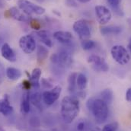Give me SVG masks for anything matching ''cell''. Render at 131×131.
Masks as SVG:
<instances>
[{
    "label": "cell",
    "mask_w": 131,
    "mask_h": 131,
    "mask_svg": "<svg viewBox=\"0 0 131 131\" xmlns=\"http://www.w3.org/2000/svg\"><path fill=\"white\" fill-rule=\"evenodd\" d=\"M86 106L98 124H102L107 119L109 114L108 106L101 98H91L88 99Z\"/></svg>",
    "instance_id": "7a4b0ae2"
},
{
    "label": "cell",
    "mask_w": 131,
    "mask_h": 131,
    "mask_svg": "<svg viewBox=\"0 0 131 131\" xmlns=\"http://www.w3.org/2000/svg\"><path fill=\"white\" fill-rule=\"evenodd\" d=\"M21 111L23 114H27L31 111V100H30V92L26 91L22 96L21 103Z\"/></svg>",
    "instance_id": "9a60e30c"
},
{
    "label": "cell",
    "mask_w": 131,
    "mask_h": 131,
    "mask_svg": "<svg viewBox=\"0 0 131 131\" xmlns=\"http://www.w3.org/2000/svg\"><path fill=\"white\" fill-rule=\"evenodd\" d=\"M41 85L45 89H53V85L48 79H41Z\"/></svg>",
    "instance_id": "f1b7e54d"
},
{
    "label": "cell",
    "mask_w": 131,
    "mask_h": 131,
    "mask_svg": "<svg viewBox=\"0 0 131 131\" xmlns=\"http://www.w3.org/2000/svg\"><path fill=\"white\" fill-rule=\"evenodd\" d=\"M38 89H35L34 92L30 93V100H31V103H32L34 106H35L38 109H40L41 100L43 98V96Z\"/></svg>",
    "instance_id": "e0dca14e"
},
{
    "label": "cell",
    "mask_w": 131,
    "mask_h": 131,
    "mask_svg": "<svg viewBox=\"0 0 131 131\" xmlns=\"http://www.w3.org/2000/svg\"><path fill=\"white\" fill-rule=\"evenodd\" d=\"M88 63L95 71L105 72L109 70V66L105 60L98 55H90L88 57Z\"/></svg>",
    "instance_id": "9c48e42d"
},
{
    "label": "cell",
    "mask_w": 131,
    "mask_h": 131,
    "mask_svg": "<svg viewBox=\"0 0 131 131\" xmlns=\"http://www.w3.org/2000/svg\"><path fill=\"white\" fill-rule=\"evenodd\" d=\"M73 30L82 40H88L91 37V28L89 23L85 19H80L74 22Z\"/></svg>",
    "instance_id": "5b68a950"
},
{
    "label": "cell",
    "mask_w": 131,
    "mask_h": 131,
    "mask_svg": "<svg viewBox=\"0 0 131 131\" xmlns=\"http://www.w3.org/2000/svg\"><path fill=\"white\" fill-rule=\"evenodd\" d=\"M1 54L3 58H5L7 61L14 63L16 61L17 57L16 55L12 50V48L10 47V45L7 43H5L2 44L1 47Z\"/></svg>",
    "instance_id": "7c38bea8"
},
{
    "label": "cell",
    "mask_w": 131,
    "mask_h": 131,
    "mask_svg": "<svg viewBox=\"0 0 131 131\" xmlns=\"http://www.w3.org/2000/svg\"><path fill=\"white\" fill-rule=\"evenodd\" d=\"M81 46H82V49L84 50H90L95 47L96 43L94 40H91L88 39V40H82Z\"/></svg>",
    "instance_id": "d4e9b609"
},
{
    "label": "cell",
    "mask_w": 131,
    "mask_h": 131,
    "mask_svg": "<svg viewBox=\"0 0 131 131\" xmlns=\"http://www.w3.org/2000/svg\"><path fill=\"white\" fill-rule=\"evenodd\" d=\"M30 24H31V28H32L33 29H34L35 31H37L41 30V24L37 20H36V19H31V21H30Z\"/></svg>",
    "instance_id": "83f0119b"
},
{
    "label": "cell",
    "mask_w": 131,
    "mask_h": 131,
    "mask_svg": "<svg viewBox=\"0 0 131 131\" xmlns=\"http://www.w3.org/2000/svg\"><path fill=\"white\" fill-rule=\"evenodd\" d=\"M112 58L118 64L121 66L127 65L130 60V56L127 49L122 45H114L111 50Z\"/></svg>",
    "instance_id": "277c9868"
},
{
    "label": "cell",
    "mask_w": 131,
    "mask_h": 131,
    "mask_svg": "<svg viewBox=\"0 0 131 131\" xmlns=\"http://www.w3.org/2000/svg\"><path fill=\"white\" fill-rule=\"evenodd\" d=\"M49 55V50H47V47L39 45L37 49V62L39 63H42L48 57Z\"/></svg>",
    "instance_id": "44dd1931"
},
{
    "label": "cell",
    "mask_w": 131,
    "mask_h": 131,
    "mask_svg": "<svg viewBox=\"0 0 131 131\" xmlns=\"http://www.w3.org/2000/svg\"><path fill=\"white\" fill-rule=\"evenodd\" d=\"M86 129V124L85 121H80L77 124V130L85 131Z\"/></svg>",
    "instance_id": "4dcf8cb0"
},
{
    "label": "cell",
    "mask_w": 131,
    "mask_h": 131,
    "mask_svg": "<svg viewBox=\"0 0 131 131\" xmlns=\"http://www.w3.org/2000/svg\"><path fill=\"white\" fill-rule=\"evenodd\" d=\"M88 85V79L83 73H79L76 78V86L80 91H84Z\"/></svg>",
    "instance_id": "7402d4cb"
},
{
    "label": "cell",
    "mask_w": 131,
    "mask_h": 131,
    "mask_svg": "<svg viewBox=\"0 0 131 131\" xmlns=\"http://www.w3.org/2000/svg\"><path fill=\"white\" fill-rule=\"evenodd\" d=\"M101 99L104 102H106L107 104H111L112 102V101H113V98H114L113 92L110 89H106L103 90L101 92Z\"/></svg>",
    "instance_id": "cb8c5ba5"
},
{
    "label": "cell",
    "mask_w": 131,
    "mask_h": 131,
    "mask_svg": "<svg viewBox=\"0 0 131 131\" xmlns=\"http://www.w3.org/2000/svg\"><path fill=\"white\" fill-rule=\"evenodd\" d=\"M118 123L117 122H112L108 124H106L101 131H117V130L118 129Z\"/></svg>",
    "instance_id": "4316f807"
},
{
    "label": "cell",
    "mask_w": 131,
    "mask_h": 131,
    "mask_svg": "<svg viewBox=\"0 0 131 131\" xmlns=\"http://www.w3.org/2000/svg\"><path fill=\"white\" fill-rule=\"evenodd\" d=\"M31 86H32V84H31L30 80H27V79L23 80V82H22V87H23V89L25 91H29L31 89Z\"/></svg>",
    "instance_id": "f546056e"
},
{
    "label": "cell",
    "mask_w": 131,
    "mask_h": 131,
    "mask_svg": "<svg viewBox=\"0 0 131 131\" xmlns=\"http://www.w3.org/2000/svg\"><path fill=\"white\" fill-rule=\"evenodd\" d=\"M19 47L26 54H31L36 49L35 39L31 34H25L19 40Z\"/></svg>",
    "instance_id": "52a82bcc"
},
{
    "label": "cell",
    "mask_w": 131,
    "mask_h": 131,
    "mask_svg": "<svg viewBox=\"0 0 131 131\" xmlns=\"http://www.w3.org/2000/svg\"><path fill=\"white\" fill-rule=\"evenodd\" d=\"M4 15L5 16L11 17L15 20L21 22H30L31 20L32 19L31 16L23 12L21 9L18 8V7H15V6L10 8L8 10L6 11V12Z\"/></svg>",
    "instance_id": "30bf717a"
},
{
    "label": "cell",
    "mask_w": 131,
    "mask_h": 131,
    "mask_svg": "<svg viewBox=\"0 0 131 131\" xmlns=\"http://www.w3.org/2000/svg\"><path fill=\"white\" fill-rule=\"evenodd\" d=\"M61 92L62 87L60 85H56L50 90L45 91L43 93V101L47 105H52L59 99Z\"/></svg>",
    "instance_id": "ba28073f"
},
{
    "label": "cell",
    "mask_w": 131,
    "mask_h": 131,
    "mask_svg": "<svg viewBox=\"0 0 131 131\" xmlns=\"http://www.w3.org/2000/svg\"><path fill=\"white\" fill-rule=\"evenodd\" d=\"M13 112V107L10 104L8 95H4V97L0 99V114L4 116H8Z\"/></svg>",
    "instance_id": "4fadbf2b"
},
{
    "label": "cell",
    "mask_w": 131,
    "mask_h": 131,
    "mask_svg": "<svg viewBox=\"0 0 131 131\" xmlns=\"http://www.w3.org/2000/svg\"><path fill=\"white\" fill-rule=\"evenodd\" d=\"M78 73L76 72H72L69 75L68 78V90L69 92H75V89H77L76 86V78H77Z\"/></svg>",
    "instance_id": "603a6c76"
},
{
    "label": "cell",
    "mask_w": 131,
    "mask_h": 131,
    "mask_svg": "<svg viewBox=\"0 0 131 131\" xmlns=\"http://www.w3.org/2000/svg\"><path fill=\"white\" fill-rule=\"evenodd\" d=\"M53 37L58 42L63 44H68L71 43L72 39V34L69 31H58L54 32Z\"/></svg>",
    "instance_id": "5bb4252c"
},
{
    "label": "cell",
    "mask_w": 131,
    "mask_h": 131,
    "mask_svg": "<svg viewBox=\"0 0 131 131\" xmlns=\"http://www.w3.org/2000/svg\"><path fill=\"white\" fill-rule=\"evenodd\" d=\"M6 75L9 79L13 80V81H16L21 77L22 73H21V71L17 68L8 67L6 69Z\"/></svg>",
    "instance_id": "ffe728a7"
},
{
    "label": "cell",
    "mask_w": 131,
    "mask_h": 131,
    "mask_svg": "<svg viewBox=\"0 0 131 131\" xmlns=\"http://www.w3.org/2000/svg\"><path fill=\"white\" fill-rule=\"evenodd\" d=\"M91 131H96V130H91Z\"/></svg>",
    "instance_id": "d590c367"
},
{
    "label": "cell",
    "mask_w": 131,
    "mask_h": 131,
    "mask_svg": "<svg viewBox=\"0 0 131 131\" xmlns=\"http://www.w3.org/2000/svg\"><path fill=\"white\" fill-rule=\"evenodd\" d=\"M126 99H127V101L131 102V87L129 88L127 90V92H126Z\"/></svg>",
    "instance_id": "1f68e13d"
},
{
    "label": "cell",
    "mask_w": 131,
    "mask_h": 131,
    "mask_svg": "<svg viewBox=\"0 0 131 131\" xmlns=\"http://www.w3.org/2000/svg\"><path fill=\"white\" fill-rule=\"evenodd\" d=\"M100 32L102 35L107 34H119L121 32V28L117 25L102 26L100 28Z\"/></svg>",
    "instance_id": "d6986e66"
},
{
    "label": "cell",
    "mask_w": 131,
    "mask_h": 131,
    "mask_svg": "<svg viewBox=\"0 0 131 131\" xmlns=\"http://www.w3.org/2000/svg\"><path fill=\"white\" fill-rule=\"evenodd\" d=\"M107 2L110 5V7L114 10V12L119 13L121 15V11L120 10V5L121 0H107Z\"/></svg>",
    "instance_id": "484cf974"
},
{
    "label": "cell",
    "mask_w": 131,
    "mask_h": 131,
    "mask_svg": "<svg viewBox=\"0 0 131 131\" xmlns=\"http://www.w3.org/2000/svg\"><path fill=\"white\" fill-rule=\"evenodd\" d=\"M8 1H10V0H8Z\"/></svg>",
    "instance_id": "8d00e7d4"
},
{
    "label": "cell",
    "mask_w": 131,
    "mask_h": 131,
    "mask_svg": "<svg viewBox=\"0 0 131 131\" xmlns=\"http://www.w3.org/2000/svg\"><path fill=\"white\" fill-rule=\"evenodd\" d=\"M50 61L53 64L60 67H69L72 63V57L66 50H62L53 53L50 57Z\"/></svg>",
    "instance_id": "8992f818"
},
{
    "label": "cell",
    "mask_w": 131,
    "mask_h": 131,
    "mask_svg": "<svg viewBox=\"0 0 131 131\" xmlns=\"http://www.w3.org/2000/svg\"><path fill=\"white\" fill-rule=\"evenodd\" d=\"M95 14L98 23L101 25L108 23L112 17L111 11L104 5H97L95 7Z\"/></svg>",
    "instance_id": "8fae6325"
},
{
    "label": "cell",
    "mask_w": 131,
    "mask_h": 131,
    "mask_svg": "<svg viewBox=\"0 0 131 131\" xmlns=\"http://www.w3.org/2000/svg\"><path fill=\"white\" fill-rule=\"evenodd\" d=\"M42 75V70L40 68L34 69L30 77V81L32 84V86L34 89L40 88V79Z\"/></svg>",
    "instance_id": "2e32d148"
},
{
    "label": "cell",
    "mask_w": 131,
    "mask_h": 131,
    "mask_svg": "<svg viewBox=\"0 0 131 131\" xmlns=\"http://www.w3.org/2000/svg\"><path fill=\"white\" fill-rule=\"evenodd\" d=\"M17 5L19 9L31 17L34 15H42L45 12L44 8L34 4L29 0H18Z\"/></svg>",
    "instance_id": "3957f363"
},
{
    "label": "cell",
    "mask_w": 131,
    "mask_h": 131,
    "mask_svg": "<svg viewBox=\"0 0 131 131\" xmlns=\"http://www.w3.org/2000/svg\"><path fill=\"white\" fill-rule=\"evenodd\" d=\"M128 47H129V49H130V52H131V39H130V40L129 44H128Z\"/></svg>",
    "instance_id": "836d02e7"
},
{
    "label": "cell",
    "mask_w": 131,
    "mask_h": 131,
    "mask_svg": "<svg viewBox=\"0 0 131 131\" xmlns=\"http://www.w3.org/2000/svg\"><path fill=\"white\" fill-rule=\"evenodd\" d=\"M36 35L37 36L38 39L43 43H44L47 47H51L53 45L52 43V40L50 37L49 33L47 31H43V30H40L36 31Z\"/></svg>",
    "instance_id": "ac0fdd59"
},
{
    "label": "cell",
    "mask_w": 131,
    "mask_h": 131,
    "mask_svg": "<svg viewBox=\"0 0 131 131\" xmlns=\"http://www.w3.org/2000/svg\"><path fill=\"white\" fill-rule=\"evenodd\" d=\"M0 131H6L5 130H4L2 127H0Z\"/></svg>",
    "instance_id": "e575fe53"
},
{
    "label": "cell",
    "mask_w": 131,
    "mask_h": 131,
    "mask_svg": "<svg viewBox=\"0 0 131 131\" xmlns=\"http://www.w3.org/2000/svg\"><path fill=\"white\" fill-rule=\"evenodd\" d=\"M79 101L75 96H66L61 102V116L66 124H71L78 116Z\"/></svg>",
    "instance_id": "6da1fadb"
},
{
    "label": "cell",
    "mask_w": 131,
    "mask_h": 131,
    "mask_svg": "<svg viewBox=\"0 0 131 131\" xmlns=\"http://www.w3.org/2000/svg\"><path fill=\"white\" fill-rule=\"evenodd\" d=\"M77 1L79 2H81V3H86V2H90L91 0H77Z\"/></svg>",
    "instance_id": "d6a6232c"
}]
</instances>
